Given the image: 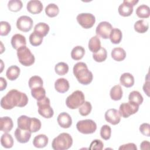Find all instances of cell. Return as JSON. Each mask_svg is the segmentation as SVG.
Masks as SVG:
<instances>
[{"mask_svg":"<svg viewBox=\"0 0 150 150\" xmlns=\"http://www.w3.org/2000/svg\"><path fill=\"white\" fill-rule=\"evenodd\" d=\"M73 72L77 81L81 84H89L93 80V73L84 62L77 63L73 67Z\"/></svg>","mask_w":150,"mask_h":150,"instance_id":"2","label":"cell"},{"mask_svg":"<svg viewBox=\"0 0 150 150\" xmlns=\"http://www.w3.org/2000/svg\"><path fill=\"white\" fill-rule=\"evenodd\" d=\"M150 143L148 141H144L140 144V148L141 149H149Z\"/></svg>","mask_w":150,"mask_h":150,"instance_id":"49","label":"cell"},{"mask_svg":"<svg viewBox=\"0 0 150 150\" xmlns=\"http://www.w3.org/2000/svg\"><path fill=\"white\" fill-rule=\"evenodd\" d=\"M134 27V30L137 32L139 33H144L148 30L149 28V25L146 21L143 19H141V20L137 21L135 23Z\"/></svg>","mask_w":150,"mask_h":150,"instance_id":"32","label":"cell"},{"mask_svg":"<svg viewBox=\"0 0 150 150\" xmlns=\"http://www.w3.org/2000/svg\"><path fill=\"white\" fill-rule=\"evenodd\" d=\"M11 45L13 49L18 50L19 47L26 45V38L21 34H15L11 38Z\"/></svg>","mask_w":150,"mask_h":150,"instance_id":"16","label":"cell"},{"mask_svg":"<svg viewBox=\"0 0 150 150\" xmlns=\"http://www.w3.org/2000/svg\"><path fill=\"white\" fill-rule=\"evenodd\" d=\"M77 21L84 29L92 28L96 22L95 16L90 13H81L77 16Z\"/></svg>","mask_w":150,"mask_h":150,"instance_id":"9","label":"cell"},{"mask_svg":"<svg viewBox=\"0 0 150 150\" xmlns=\"http://www.w3.org/2000/svg\"><path fill=\"white\" fill-rule=\"evenodd\" d=\"M11 25L6 21L0 22V35L6 36L11 32Z\"/></svg>","mask_w":150,"mask_h":150,"instance_id":"43","label":"cell"},{"mask_svg":"<svg viewBox=\"0 0 150 150\" xmlns=\"http://www.w3.org/2000/svg\"><path fill=\"white\" fill-rule=\"evenodd\" d=\"M29 42L33 46H38L41 45L43 41V37L33 32L29 36Z\"/></svg>","mask_w":150,"mask_h":150,"instance_id":"40","label":"cell"},{"mask_svg":"<svg viewBox=\"0 0 150 150\" xmlns=\"http://www.w3.org/2000/svg\"><path fill=\"white\" fill-rule=\"evenodd\" d=\"M88 47L89 50L93 53L97 52L100 49V48L101 47V41L97 35L93 36L89 40L88 43Z\"/></svg>","mask_w":150,"mask_h":150,"instance_id":"23","label":"cell"},{"mask_svg":"<svg viewBox=\"0 0 150 150\" xmlns=\"http://www.w3.org/2000/svg\"><path fill=\"white\" fill-rule=\"evenodd\" d=\"M119 149H133V150H137V147L134 143H128L126 144H124L121 145L119 147Z\"/></svg>","mask_w":150,"mask_h":150,"instance_id":"47","label":"cell"},{"mask_svg":"<svg viewBox=\"0 0 150 150\" xmlns=\"http://www.w3.org/2000/svg\"><path fill=\"white\" fill-rule=\"evenodd\" d=\"M111 55L114 60L121 62L125 59L126 57V52L124 49L121 47H115L112 50Z\"/></svg>","mask_w":150,"mask_h":150,"instance_id":"24","label":"cell"},{"mask_svg":"<svg viewBox=\"0 0 150 150\" xmlns=\"http://www.w3.org/2000/svg\"><path fill=\"white\" fill-rule=\"evenodd\" d=\"M33 21L32 19L26 15L21 16L17 19L16 27L21 31L28 32L30 31L33 26Z\"/></svg>","mask_w":150,"mask_h":150,"instance_id":"10","label":"cell"},{"mask_svg":"<svg viewBox=\"0 0 150 150\" xmlns=\"http://www.w3.org/2000/svg\"><path fill=\"white\" fill-rule=\"evenodd\" d=\"M73 144L71 135L66 132L60 134L52 141V146L54 150H66L69 149Z\"/></svg>","mask_w":150,"mask_h":150,"instance_id":"3","label":"cell"},{"mask_svg":"<svg viewBox=\"0 0 150 150\" xmlns=\"http://www.w3.org/2000/svg\"><path fill=\"white\" fill-rule=\"evenodd\" d=\"M118 11L121 16L126 17L130 16L133 12V6L124 0L123 2L118 6Z\"/></svg>","mask_w":150,"mask_h":150,"instance_id":"18","label":"cell"},{"mask_svg":"<svg viewBox=\"0 0 150 150\" xmlns=\"http://www.w3.org/2000/svg\"><path fill=\"white\" fill-rule=\"evenodd\" d=\"M103 147H104V144L101 140L94 139L91 142L89 149L91 150L92 149L101 150L103 149Z\"/></svg>","mask_w":150,"mask_h":150,"instance_id":"45","label":"cell"},{"mask_svg":"<svg viewBox=\"0 0 150 150\" xmlns=\"http://www.w3.org/2000/svg\"><path fill=\"white\" fill-rule=\"evenodd\" d=\"M136 15L140 18H148L150 15L149 7L145 4L139 5L136 9Z\"/></svg>","mask_w":150,"mask_h":150,"instance_id":"30","label":"cell"},{"mask_svg":"<svg viewBox=\"0 0 150 150\" xmlns=\"http://www.w3.org/2000/svg\"><path fill=\"white\" fill-rule=\"evenodd\" d=\"M105 120L112 125H117L121 121V115L119 111L115 108L108 109L105 112Z\"/></svg>","mask_w":150,"mask_h":150,"instance_id":"12","label":"cell"},{"mask_svg":"<svg viewBox=\"0 0 150 150\" xmlns=\"http://www.w3.org/2000/svg\"><path fill=\"white\" fill-rule=\"evenodd\" d=\"M77 130L84 134H90L94 133L97 129V124L92 120L87 119L80 120L76 124Z\"/></svg>","mask_w":150,"mask_h":150,"instance_id":"7","label":"cell"},{"mask_svg":"<svg viewBox=\"0 0 150 150\" xmlns=\"http://www.w3.org/2000/svg\"><path fill=\"white\" fill-rule=\"evenodd\" d=\"M23 6V4L20 0H11L8 3V8L12 12L19 11Z\"/></svg>","mask_w":150,"mask_h":150,"instance_id":"39","label":"cell"},{"mask_svg":"<svg viewBox=\"0 0 150 150\" xmlns=\"http://www.w3.org/2000/svg\"><path fill=\"white\" fill-rule=\"evenodd\" d=\"M122 33L120 29L118 28H113L110 33L109 38L112 43L118 44L122 40Z\"/></svg>","mask_w":150,"mask_h":150,"instance_id":"28","label":"cell"},{"mask_svg":"<svg viewBox=\"0 0 150 150\" xmlns=\"http://www.w3.org/2000/svg\"><path fill=\"white\" fill-rule=\"evenodd\" d=\"M28 84L29 88L32 89L39 87H43V81L40 76H33L29 79Z\"/></svg>","mask_w":150,"mask_h":150,"instance_id":"37","label":"cell"},{"mask_svg":"<svg viewBox=\"0 0 150 150\" xmlns=\"http://www.w3.org/2000/svg\"><path fill=\"white\" fill-rule=\"evenodd\" d=\"M39 114L45 118H50L54 114V111L50 106L49 98L45 97L42 100L37 101Z\"/></svg>","mask_w":150,"mask_h":150,"instance_id":"6","label":"cell"},{"mask_svg":"<svg viewBox=\"0 0 150 150\" xmlns=\"http://www.w3.org/2000/svg\"><path fill=\"white\" fill-rule=\"evenodd\" d=\"M85 101L84 93L80 90H76L69 95L66 100V104L70 109L79 108Z\"/></svg>","mask_w":150,"mask_h":150,"instance_id":"4","label":"cell"},{"mask_svg":"<svg viewBox=\"0 0 150 150\" xmlns=\"http://www.w3.org/2000/svg\"><path fill=\"white\" fill-rule=\"evenodd\" d=\"M41 122L36 118H31L29 131L31 132H36L41 128Z\"/></svg>","mask_w":150,"mask_h":150,"instance_id":"44","label":"cell"},{"mask_svg":"<svg viewBox=\"0 0 150 150\" xmlns=\"http://www.w3.org/2000/svg\"><path fill=\"white\" fill-rule=\"evenodd\" d=\"M31 132L29 130L22 129L18 127L15 131V137L18 142L21 144L28 142L31 137Z\"/></svg>","mask_w":150,"mask_h":150,"instance_id":"13","label":"cell"},{"mask_svg":"<svg viewBox=\"0 0 150 150\" xmlns=\"http://www.w3.org/2000/svg\"><path fill=\"white\" fill-rule=\"evenodd\" d=\"M32 96L38 101L42 100L46 97V91L43 87H39L31 89Z\"/></svg>","mask_w":150,"mask_h":150,"instance_id":"34","label":"cell"},{"mask_svg":"<svg viewBox=\"0 0 150 150\" xmlns=\"http://www.w3.org/2000/svg\"><path fill=\"white\" fill-rule=\"evenodd\" d=\"M111 135V128L108 125H104L100 129V136L104 140H108L110 138Z\"/></svg>","mask_w":150,"mask_h":150,"instance_id":"42","label":"cell"},{"mask_svg":"<svg viewBox=\"0 0 150 150\" xmlns=\"http://www.w3.org/2000/svg\"><path fill=\"white\" fill-rule=\"evenodd\" d=\"M48 137L45 134H39L36 136L33 140V145L38 148L45 147L48 144Z\"/></svg>","mask_w":150,"mask_h":150,"instance_id":"20","label":"cell"},{"mask_svg":"<svg viewBox=\"0 0 150 150\" xmlns=\"http://www.w3.org/2000/svg\"><path fill=\"white\" fill-rule=\"evenodd\" d=\"M120 81L121 84H122L123 86L129 88L134 85V77L129 73H124L120 76Z\"/></svg>","mask_w":150,"mask_h":150,"instance_id":"21","label":"cell"},{"mask_svg":"<svg viewBox=\"0 0 150 150\" xmlns=\"http://www.w3.org/2000/svg\"><path fill=\"white\" fill-rule=\"evenodd\" d=\"M30 122H31L30 117H29L24 115H21L18 118V120H17L18 127L21 129L29 131Z\"/></svg>","mask_w":150,"mask_h":150,"instance_id":"25","label":"cell"},{"mask_svg":"<svg viewBox=\"0 0 150 150\" xmlns=\"http://www.w3.org/2000/svg\"><path fill=\"white\" fill-rule=\"evenodd\" d=\"M57 121L59 125L63 128H69L72 124L71 116L66 112H63L59 114L57 118Z\"/></svg>","mask_w":150,"mask_h":150,"instance_id":"14","label":"cell"},{"mask_svg":"<svg viewBox=\"0 0 150 150\" xmlns=\"http://www.w3.org/2000/svg\"><path fill=\"white\" fill-rule=\"evenodd\" d=\"M140 132L146 137L150 136V125L148 123H143L139 127Z\"/></svg>","mask_w":150,"mask_h":150,"instance_id":"46","label":"cell"},{"mask_svg":"<svg viewBox=\"0 0 150 150\" xmlns=\"http://www.w3.org/2000/svg\"><path fill=\"white\" fill-rule=\"evenodd\" d=\"M26 8L30 13L38 14L43 10V4L39 0H31L27 3Z\"/></svg>","mask_w":150,"mask_h":150,"instance_id":"15","label":"cell"},{"mask_svg":"<svg viewBox=\"0 0 150 150\" xmlns=\"http://www.w3.org/2000/svg\"><path fill=\"white\" fill-rule=\"evenodd\" d=\"M128 100L130 102L139 105L142 103L144 98L142 96L139 91H132L129 93L128 96Z\"/></svg>","mask_w":150,"mask_h":150,"instance_id":"33","label":"cell"},{"mask_svg":"<svg viewBox=\"0 0 150 150\" xmlns=\"http://www.w3.org/2000/svg\"><path fill=\"white\" fill-rule=\"evenodd\" d=\"M149 81H146L143 86V90L144 91L146 94L148 96H149Z\"/></svg>","mask_w":150,"mask_h":150,"instance_id":"50","label":"cell"},{"mask_svg":"<svg viewBox=\"0 0 150 150\" xmlns=\"http://www.w3.org/2000/svg\"><path fill=\"white\" fill-rule=\"evenodd\" d=\"M20 71L21 70L19 67H18L16 65L11 66L9 67H8L6 70V77L11 81L15 80L16 79L18 78L20 74Z\"/></svg>","mask_w":150,"mask_h":150,"instance_id":"22","label":"cell"},{"mask_svg":"<svg viewBox=\"0 0 150 150\" xmlns=\"http://www.w3.org/2000/svg\"><path fill=\"white\" fill-rule=\"evenodd\" d=\"M70 87L68 80L64 78H59L54 82L55 90L60 93L67 92Z\"/></svg>","mask_w":150,"mask_h":150,"instance_id":"17","label":"cell"},{"mask_svg":"<svg viewBox=\"0 0 150 150\" xmlns=\"http://www.w3.org/2000/svg\"><path fill=\"white\" fill-rule=\"evenodd\" d=\"M17 56L19 63L24 66L32 65L35 60L34 55L26 46H22L17 50Z\"/></svg>","mask_w":150,"mask_h":150,"instance_id":"5","label":"cell"},{"mask_svg":"<svg viewBox=\"0 0 150 150\" xmlns=\"http://www.w3.org/2000/svg\"><path fill=\"white\" fill-rule=\"evenodd\" d=\"M92 105L88 101H84V103L79 108V112L82 116L88 115L91 111Z\"/></svg>","mask_w":150,"mask_h":150,"instance_id":"41","label":"cell"},{"mask_svg":"<svg viewBox=\"0 0 150 150\" xmlns=\"http://www.w3.org/2000/svg\"><path fill=\"white\" fill-rule=\"evenodd\" d=\"M28 103V97L25 93L12 89L1 98V106L5 110H11L15 107H25Z\"/></svg>","mask_w":150,"mask_h":150,"instance_id":"1","label":"cell"},{"mask_svg":"<svg viewBox=\"0 0 150 150\" xmlns=\"http://www.w3.org/2000/svg\"><path fill=\"white\" fill-rule=\"evenodd\" d=\"M84 54V48L81 46H76L71 52V57L74 60H80L83 57Z\"/></svg>","mask_w":150,"mask_h":150,"instance_id":"29","label":"cell"},{"mask_svg":"<svg viewBox=\"0 0 150 150\" xmlns=\"http://www.w3.org/2000/svg\"><path fill=\"white\" fill-rule=\"evenodd\" d=\"M110 97L114 101L120 100L122 97V89L120 85L117 84L111 88L110 92Z\"/></svg>","mask_w":150,"mask_h":150,"instance_id":"27","label":"cell"},{"mask_svg":"<svg viewBox=\"0 0 150 150\" xmlns=\"http://www.w3.org/2000/svg\"><path fill=\"white\" fill-rule=\"evenodd\" d=\"M49 26L47 23L44 22H39L35 25L33 32H36L43 38L49 33Z\"/></svg>","mask_w":150,"mask_h":150,"instance_id":"26","label":"cell"},{"mask_svg":"<svg viewBox=\"0 0 150 150\" xmlns=\"http://www.w3.org/2000/svg\"><path fill=\"white\" fill-rule=\"evenodd\" d=\"M107 57V52L104 47H101L100 49L93 54V58L96 62H103L105 61Z\"/></svg>","mask_w":150,"mask_h":150,"instance_id":"36","label":"cell"},{"mask_svg":"<svg viewBox=\"0 0 150 150\" xmlns=\"http://www.w3.org/2000/svg\"><path fill=\"white\" fill-rule=\"evenodd\" d=\"M12 120L9 117H3L0 119L1 130L4 132H8L13 128Z\"/></svg>","mask_w":150,"mask_h":150,"instance_id":"19","label":"cell"},{"mask_svg":"<svg viewBox=\"0 0 150 150\" xmlns=\"http://www.w3.org/2000/svg\"><path fill=\"white\" fill-rule=\"evenodd\" d=\"M45 13L50 18L56 16L59 13V9L57 5L54 4H49L45 8Z\"/></svg>","mask_w":150,"mask_h":150,"instance_id":"35","label":"cell"},{"mask_svg":"<svg viewBox=\"0 0 150 150\" xmlns=\"http://www.w3.org/2000/svg\"><path fill=\"white\" fill-rule=\"evenodd\" d=\"M0 90L3 91L7 86V82L4 77H0Z\"/></svg>","mask_w":150,"mask_h":150,"instance_id":"48","label":"cell"},{"mask_svg":"<svg viewBox=\"0 0 150 150\" xmlns=\"http://www.w3.org/2000/svg\"><path fill=\"white\" fill-rule=\"evenodd\" d=\"M1 144L5 148H11L13 145V139L12 135L7 132L2 134L1 138Z\"/></svg>","mask_w":150,"mask_h":150,"instance_id":"31","label":"cell"},{"mask_svg":"<svg viewBox=\"0 0 150 150\" xmlns=\"http://www.w3.org/2000/svg\"><path fill=\"white\" fill-rule=\"evenodd\" d=\"M139 110V105L132 102L123 103L119 108V112L123 118H128L130 115L135 114Z\"/></svg>","mask_w":150,"mask_h":150,"instance_id":"8","label":"cell"},{"mask_svg":"<svg viewBox=\"0 0 150 150\" xmlns=\"http://www.w3.org/2000/svg\"><path fill=\"white\" fill-rule=\"evenodd\" d=\"M112 29V26L110 23L107 21H103L100 22L97 25L96 33L98 36H99L103 39H107L109 38Z\"/></svg>","mask_w":150,"mask_h":150,"instance_id":"11","label":"cell"},{"mask_svg":"<svg viewBox=\"0 0 150 150\" xmlns=\"http://www.w3.org/2000/svg\"><path fill=\"white\" fill-rule=\"evenodd\" d=\"M69 69L68 64L64 62H59L54 67L56 73L59 76H63L67 73Z\"/></svg>","mask_w":150,"mask_h":150,"instance_id":"38","label":"cell"}]
</instances>
